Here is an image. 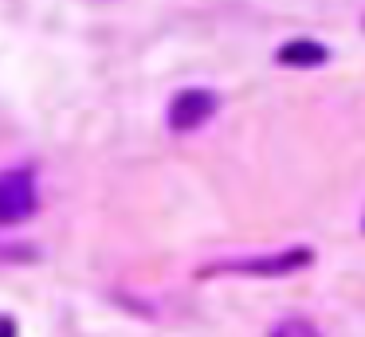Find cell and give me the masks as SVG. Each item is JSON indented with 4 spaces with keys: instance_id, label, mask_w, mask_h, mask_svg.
I'll list each match as a JSON object with an SVG mask.
<instances>
[{
    "instance_id": "1",
    "label": "cell",
    "mask_w": 365,
    "mask_h": 337,
    "mask_svg": "<svg viewBox=\"0 0 365 337\" xmlns=\"http://www.w3.org/2000/svg\"><path fill=\"white\" fill-rule=\"evenodd\" d=\"M314 263V251L310 247H287L275 251V255H240V259H224V263L205 266V279L212 274H247V279H279V274L302 271V266Z\"/></svg>"
},
{
    "instance_id": "2",
    "label": "cell",
    "mask_w": 365,
    "mask_h": 337,
    "mask_svg": "<svg viewBox=\"0 0 365 337\" xmlns=\"http://www.w3.org/2000/svg\"><path fill=\"white\" fill-rule=\"evenodd\" d=\"M36 204V172L28 165H16V169L0 172V227H16L24 219H32Z\"/></svg>"
},
{
    "instance_id": "3",
    "label": "cell",
    "mask_w": 365,
    "mask_h": 337,
    "mask_svg": "<svg viewBox=\"0 0 365 337\" xmlns=\"http://www.w3.org/2000/svg\"><path fill=\"white\" fill-rule=\"evenodd\" d=\"M216 110H220V94L189 86V90L173 94V102H169V110H165V122L173 133H192V130H200Z\"/></svg>"
},
{
    "instance_id": "4",
    "label": "cell",
    "mask_w": 365,
    "mask_h": 337,
    "mask_svg": "<svg viewBox=\"0 0 365 337\" xmlns=\"http://www.w3.org/2000/svg\"><path fill=\"white\" fill-rule=\"evenodd\" d=\"M275 59L283 63V67H299V71H307V67H318V63H326V59H330V51H326V47L318 43V39L299 36V39H287V43L275 51Z\"/></svg>"
}]
</instances>
